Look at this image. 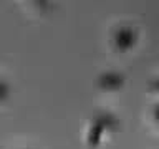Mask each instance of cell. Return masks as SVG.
Wrapping results in <instances>:
<instances>
[{"mask_svg": "<svg viewBox=\"0 0 159 149\" xmlns=\"http://www.w3.org/2000/svg\"><path fill=\"white\" fill-rule=\"evenodd\" d=\"M139 38L138 28L131 27V25H119L113 30V37H111V45L113 48L119 53H124L128 50H131L136 47Z\"/></svg>", "mask_w": 159, "mask_h": 149, "instance_id": "obj_2", "label": "cell"}, {"mask_svg": "<svg viewBox=\"0 0 159 149\" xmlns=\"http://www.w3.org/2000/svg\"><path fill=\"white\" fill-rule=\"evenodd\" d=\"M124 74L119 71H104L98 78V86L104 91H118L124 86Z\"/></svg>", "mask_w": 159, "mask_h": 149, "instance_id": "obj_3", "label": "cell"}, {"mask_svg": "<svg viewBox=\"0 0 159 149\" xmlns=\"http://www.w3.org/2000/svg\"><path fill=\"white\" fill-rule=\"evenodd\" d=\"M152 114H154V121H156L157 124H159V103L154 106V111H152Z\"/></svg>", "mask_w": 159, "mask_h": 149, "instance_id": "obj_4", "label": "cell"}, {"mask_svg": "<svg viewBox=\"0 0 159 149\" xmlns=\"http://www.w3.org/2000/svg\"><path fill=\"white\" fill-rule=\"evenodd\" d=\"M151 89H157L159 91V79H156V81L151 83Z\"/></svg>", "mask_w": 159, "mask_h": 149, "instance_id": "obj_5", "label": "cell"}, {"mask_svg": "<svg viewBox=\"0 0 159 149\" xmlns=\"http://www.w3.org/2000/svg\"><path fill=\"white\" fill-rule=\"evenodd\" d=\"M119 129V121L111 111H98L94 114L86 133V146L89 149L99 147L104 133H113Z\"/></svg>", "mask_w": 159, "mask_h": 149, "instance_id": "obj_1", "label": "cell"}]
</instances>
